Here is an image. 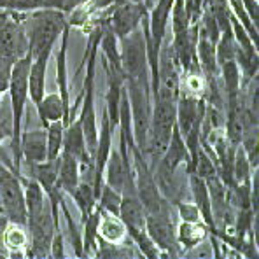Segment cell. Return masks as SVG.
Segmentation results:
<instances>
[{"label": "cell", "mask_w": 259, "mask_h": 259, "mask_svg": "<svg viewBox=\"0 0 259 259\" xmlns=\"http://www.w3.org/2000/svg\"><path fill=\"white\" fill-rule=\"evenodd\" d=\"M81 181V163L74 154L67 151L60 152V168H58V181L56 186L63 194L70 196L74 189L77 188Z\"/></svg>", "instance_id": "obj_12"}, {"label": "cell", "mask_w": 259, "mask_h": 259, "mask_svg": "<svg viewBox=\"0 0 259 259\" xmlns=\"http://www.w3.org/2000/svg\"><path fill=\"white\" fill-rule=\"evenodd\" d=\"M254 170H257V168H254V166L250 165V161H249V158H247L243 147L237 146V149H235V158H233L235 184H245V182H250Z\"/></svg>", "instance_id": "obj_22"}, {"label": "cell", "mask_w": 259, "mask_h": 259, "mask_svg": "<svg viewBox=\"0 0 259 259\" xmlns=\"http://www.w3.org/2000/svg\"><path fill=\"white\" fill-rule=\"evenodd\" d=\"M44 130H46V146H48V158L46 159H56L60 156V152L63 151L65 123L62 119L53 121Z\"/></svg>", "instance_id": "obj_21"}, {"label": "cell", "mask_w": 259, "mask_h": 259, "mask_svg": "<svg viewBox=\"0 0 259 259\" xmlns=\"http://www.w3.org/2000/svg\"><path fill=\"white\" fill-rule=\"evenodd\" d=\"M46 7L44 0H0V11L4 13H30Z\"/></svg>", "instance_id": "obj_25"}, {"label": "cell", "mask_w": 259, "mask_h": 259, "mask_svg": "<svg viewBox=\"0 0 259 259\" xmlns=\"http://www.w3.org/2000/svg\"><path fill=\"white\" fill-rule=\"evenodd\" d=\"M30 237L25 224L9 223L4 233V249L7 256H26Z\"/></svg>", "instance_id": "obj_15"}, {"label": "cell", "mask_w": 259, "mask_h": 259, "mask_svg": "<svg viewBox=\"0 0 259 259\" xmlns=\"http://www.w3.org/2000/svg\"><path fill=\"white\" fill-rule=\"evenodd\" d=\"M68 39H70V25L67 23V26L63 28L62 35H60V49L56 53V84H58V95L63 102L65 114H67L68 121V110H70L72 100H70V79H68ZM67 124V123H65Z\"/></svg>", "instance_id": "obj_7"}, {"label": "cell", "mask_w": 259, "mask_h": 259, "mask_svg": "<svg viewBox=\"0 0 259 259\" xmlns=\"http://www.w3.org/2000/svg\"><path fill=\"white\" fill-rule=\"evenodd\" d=\"M53 51H42L40 55L33 56L30 62L28 72V100L37 105L46 95V74H48V63Z\"/></svg>", "instance_id": "obj_9"}, {"label": "cell", "mask_w": 259, "mask_h": 259, "mask_svg": "<svg viewBox=\"0 0 259 259\" xmlns=\"http://www.w3.org/2000/svg\"><path fill=\"white\" fill-rule=\"evenodd\" d=\"M242 2H243L245 11L249 13L250 20L257 25V20H259V4H257V0H242Z\"/></svg>", "instance_id": "obj_32"}, {"label": "cell", "mask_w": 259, "mask_h": 259, "mask_svg": "<svg viewBox=\"0 0 259 259\" xmlns=\"http://www.w3.org/2000/svg\"><path fill=\"white\" fill-rule=\"evenodd\" d=\"M35 109H37V114H39V119H40L42 128H48L49 123L58 121V119H62L63 123H67V114H65L63 102L58 93L44 95L42 100L35 105Z\"/></svg>", "instance_id": "obj_16"}, {"label": "cell", "mask_w": 259, "mask_h": 259, "mask_svg": "<svg viewBox=\"0 0 259 259\" xmlns=\"http://www.w3.org/2000/svg\"><path fill=\"white\" fill-rule=\"evenodd\" d=\"M147 7L144 2H128L121 0L110 9L107 18V26L114 32L117 39H123L124 35L137 30L142 23L144 16L147 14Z\"/></svg>", "instance_id": "obj_5"}, {"label": "cell", "mask_w": 259, "mask_h": 259, "mask_svg": "<svg viewBox=\"0 0 259 259\" xmlns=\"http://www.w3.org/2000/svg\"><path fill=\"white\" fill-rule=\"evenodd\" d=\"M70 198L74 200L75 207H77L79 214H81V224H82L88 219V215L97 207V194H95L93 184H90L86 181H79L77 188L74 189Z\"/></svg>", "instance_id": "obj_19"}, {"label": "cell", "mask_w": 259, "mask_h": 259, "mask_svg": "<svg viewBox=\"0 0 259 259\" xmlns=\"http://www.w3.org/2000/svg\"><path fill=\"white\" fill-rule=\"evenodd\" d=\"M7 224H9V219H7V217L4 215L2 212H0V249H2V250H6V249H4V233H6Z\"/></svg>", "instance_id": "obj_33"}, {"label": "cell", "mask_w": 259, "mask_h": 259, "mask_svg": "<svg viewBox=\"0 0 259 259\" xmlns=\"http://www.w3.org/2000/svg\"><path fill=\"white\" fill-rule=\"evenodd\" d=\"M14 62H16V60L9 58V56L0 55V95H2V97L7 91V86H9L11 72H13Z\"/></svg>", "instance_id": "obj_28"}, {"label": "cell", "mask_w": 259, "mask_h": 259, "mask_svg": "<svg viewBox=\"0 0 259 259\" xmlns=\"http://www.w3.org/2000/svg\"><path fill=\"white\" fill-rule=\"evenodd\" d=\"M146 231L161 252V257L179 256L181 249L175 240V224L170 217L168 205L161 210L146 214Z\"/></svg>", "instance_id": "obj_4"}, {"label": "cell", "mask_w": 259, "mask_h": 259, "mask_svg": "<svg viewBox=\"0 0 259 259\" xmlns=\"http://www.w3.org/2000/svg\"><path fill=\"white\" fill-rule=\"evenodd\" d=\"M219 77H223L224 84V102L237 100L242 93V74L235 60L226 62L219 67Z\"/></svg>", "instance_id": "obj_18"}, {"label": "cell", "mask_w": 259, "mask_h": 259, "mask_svg": "<svg viewBox=\"0 0 259 259\" xmlns=\"http://www.w3.org/2000/svg\"><path fill=\"white\" fill-rule=\"evenodd\" d=\"M26 230H28V237H30L26 256L49 257L53 235H55L56 230H60V224L53 217L49 201L46 203L42 210L26 215Z\"/></svg>", "instance_id": "obj_3"}, {"label": "cell", "mask_w": 259, "mask_h": 259, "mask_svg": "<svg viewBox=\"0 0 259 259\" xmlns=\"http://www.w3.org/2000/svg\"><path fill=\"white\" fill-rule=\"evenodd\" d=\"M97 205L105 212H110V214L119 215V207H121V193L112 189L110 186H107L104 182L100 189V194H98Z\"/></svg>", "instance_id": "obj_24"}, {"label": "cell", "mask_w": 259, "mask_h": 259, "mask_svg": "<svg viewBox=\"0 0 259 259\" xmlns=\"http://www.w3.org/2000/svg\"><path fill=\"white\" fill-rule=\"evenodd\" d=\"M208 228L203 223H189V221H181L179 226L175 228V240H177L179 249L182 250H193L198 245L207 240Z\"/></svg>", "instance_id": "obj_13"}, {"label": "cell", "mask_w": 259, "mask_h": 259, "mask_svg": "<svg viewBox=\"0 0 259 259\" xmlns=\"http://www.w3.org/2000/svg\"><path fill=\"white\" fill-rule=\"evenodd\" d=\"M196 60L207 81L219 77V65H217V58H215V46L201 35H200V39H198V46H196Z\"/></svg>", "instance_id": "obj_17"}, {"label": "cell", "mask_w": 259, "mask_h": 259, "mask_svg": "<svg viewBox=\"0 0 259 259\" xmlns=\"http://www.w3.org/2000/svg\"><path fill=\"white\" fill-rule=\"evenodd\" d=\"M49 257L63 259L65 257V237L62 230H56L51 240V249H49Z\"/></svg>", "instance_id": "obj_30"}, {"label": "cell", "mask_w": 259, "mask_h": 259, "mask_svg": "<svg viewBox=\"0 0 259 259\" xmlns=\"http://www.w3.org/2000/svg\"><path fill=\"white\" fill-rule=\"evenodd\" d=\"M188 182H189V189L193 194V203L198 207L201 215L203 224L208 228V235L212 238V245L215 249V256H221V242L217 240V228H215V221H214V210H212V201H210V194H208L207 182L203 177L196 174H188Z\"/></svg>", "instance_id": "obj_6"}, {"label": "cell", "mask_w": 259, "mask_h": 259, "mask_svg": "<svg viewBox=\"0 0 259 259\" xmlns=\"http://www.w3.org/2000/svg\"><path fill=\"white\" fill-rule=\"evenodd\" d=\"M63 151L74 154L75 158L79 159V163L82 165H88L93 159L90 158L86 149V140H84V133H82V126H81V119L79 116L72 117L67 124H65V132H63Z\"/></svg>", "instance_id": "obj_11"}, {"label": "cell", "mask_w": 259, "mask_h": 259, "mask_svg": "<svg viewBox=\"0 0 259 259\" xmlns=\"http://www.w3.org/2000/svg\"><path fill=\"white\" fill-rule=\"evenodd\" d=\"M235 53H237V42H235L233 32L228 30V32H221V37L215 44V58L217 65H223L226 62L235 60Z\"/></svg>", "instance_id": "obj_23"}, {"label": "cell", "mask_w": 259, "mask_h": 259, "mask_svg": "<svg viewBox=\"0 0 259 259\" xmlns=\"http://www.w3.org/2000/svg\"><path fill=\"white\" fill-rule=\"evenodd\" d=\"M6 139H9V137H7L6 133L2 132V130H0V146H2V142H4V140H6Z\"/></svg>", "instance_id": "obj_34"}, {"label": "cell", "mask_w": 259, "mask_h": 259, "mask_svg": "<svg viewBox=\"0 0 259 259\" xmlns=\"http://www.w3.org/2000/svg\"><path fill=\"white\" fill-rule=\"evenodd\" d=\"M86 2H90V0H44L46 7L60 11V13H63L65 16H68L70 13H74L77 7L84 6Z\"/></svg>", "instance_id": "obj_27"}, {"label": "cell", "mask_w": 259, "mask_h": 259, "mask_svg": "<svg viewBox=\"0 0 259 259\" xmlns=\"http://www.w3.org/2000/svg\"><path fill=\"white\" fill-rule=\"evenodd\" d=\"M184 2H186V11H188L189 21L198 23L205 6H207V0H184Z\"/></svg>", "instance_id": "obj_31"}, {"label": "cell", "mask_w": 259, "mask_h": 259, "mask_svg": "<svg viewBox=\"0 0 259 259\" xmlns=\"http://www.w3.org/2000/svg\"><path fill=\"white\" fill-rule=\"evenodd\" d=\"M119 56H121V70L124 79L139 82H149V62H147V48L146 37H144L142 26L133 30L132 33L119 39Z\"/></svg>", "instance_id": "obj_2"}, {"label": "cell", "mask_w": 259, "mask_h": 259, "mask_svg": "<svg viewBox=\"0 0 259 259\" xmlns=\"http://www.w3.org/2000/svg\"><path fill=\"white\" fill-rule=\"evenodd\" d=\"M0 98H2V95H0Z\"/></svg>", "instance_id": "obj_37"}, {"label": "cell", "mask_w": 259, "mask_h": 259, "mask_svg": "<svg viewBox=\"0 0 259 259\" xmlns=\"http://www.w3.org/2000/svg\"><path fill=\"white\" fill-rule=\"evenodd\" d=\"M152 2H154V0H144V4H146V7H147V9H151Z\"/></svg>", "instance_id": "obj_35"}, {"label": "cell", "mask_w": 259, "mask_h": 259, "mask_svg": "<svg viewBox=\"0 0 259 259\" xmlns=\"http://www.w3.org/2000/svg\"><path fill=\"white\" fill-rule=\"evenodd\" d=\"M177 214L181 221H189V223H200L201 221L198 207L194 203H188V201H177Z\"/></svg>", "instance_id": "obj_29"}, {"label": "cell", "mask_w": 259, "mask_h": 259, "mask_svg": "<svg viewBox=\"0 0 259 259\" xmlns=\"http://www.w3.org/2000/svg\"><path fill=\"white\" fill-rule=\"evenodd\" d=\"M170 20H172V33L182 32V30H186L189 25H191L189 16H188V11H186V2H184V0H174V2H172Z\"/></svg>", "instance_id": "obj_26"}, {"label": "cell", "mask_w": 259, "mask_h": 259, "mask_svg": "<svg viewBox=\"0 0 259 259\" xmlns=\"http://www.w3.org/2000/svg\"><path fill=\"white\" fill-rule=\"evenodd\" d=\"M128 2H144V0H128Z\"/></svg>", "instance_id": "obj_36"}, {"label": "cell", "mask_w": 259, "mask_h": 259, "mask_svg": "<svg viewBox=\"0 0 259 259\" xmlns=\"http://www.w3.org/2000/svg\"><path fill=\"white\" fill-rule=\"evenodd\" d=\"M98 221H100V208L98 205L95 210L88 215V219L82 223V257L97 254L98 247Z\"/></svg>", "instance_id": "obj_20"}, {"label": "cell", "mask_w": 259, "mask_h": 259, "mask_svg": "<svg viewBox=\"0 0 259 259\" xmlns=\"http://www.w3.org/2000/svg\"><path fill=\"white\" fill-rule=\"evenodd\" d=\"M20 20L28 40V55L32 58L42 51H53L63 28L67 26V16L49 7L20 13Z\"/></svg>", "instance_id": "obj_1"}, {"label": "cell", "mask_w": 259, "mask_h": 259, "mask_svg": "<svg viewBox=\"0 0 259 259\" xmlns=\"http://www.w3.org/2000/svg\"><path fill=\"white\" fill-rule=\"evenodd\" d=\"M21 163H40L48 158L46 146V130H26L21 132L20 140Z\"/></svg>", "instance_id": "obj_10"}, {"label": "cell", "mask_w": 259, "mask_h": 259, "mask_svg": "<svg viewBox=\"0 0 259 259\" xmlns=\"http://www.w3.org/2000/svg\"><path fill=\"white\" fill-rule=\"evenodd\" d=\"M133 179L132 159H124L117 147L112 146L104 168V182L116 191H123L124 184Z\"/></svg>", "instance_id": "obj_8"}, {"label": "cell", "mask_w": 259, "mask_h": 259, "mask_svg": "<svg viewBox=\"0 0 259 259\" xmlns=\"http://www.w3.org/2000/svg\"><path fill=\"white\" fill-rule=\"evenodd\" d=\"M100 208V207H98ZM128 238L126 226L119 215L110 214L100 208V221H98V240L105 243H124Z\"/></svg>", "instance_id": "obj_14"}]
</instances>
